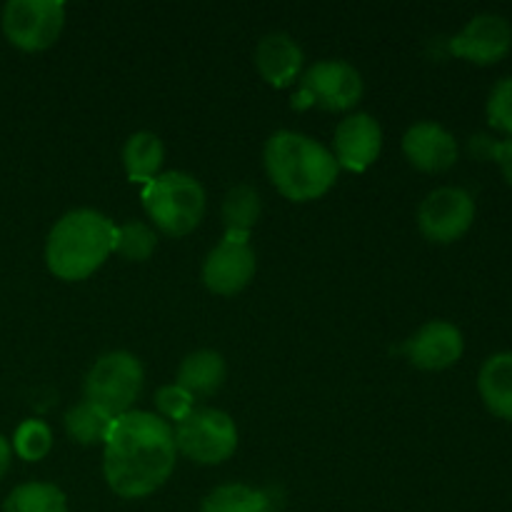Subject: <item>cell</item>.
I'll return each instance as SVG.
<instances>
[{
	"mask_svg": "<svg viewBox=\"0 0 512 512\" xmlns=\"http://www.w3.org/2000/svg\"><path fill=\"white\" fill-rule=\"evenodd\" d=\"M53 448V433L43 420H23L13 435V450L20 460L38 463Z\"/></svg>",
	"mask_w": 512,
	"mask_h": 512,
	"instance_id": "cb8c5ba5",
	"label": "cell"
},
{
	"mask_svg": "<svg viewBox=\"0 0 512 512\" xmlns=\"http://www.w3.org/2000/svg\"><path fill=\"white\" fill-rule=\"evenodd\" d=\"M363 75L345 60H320L300 80V100L325 110H348L363 98Z\"/></svg>",
	"mask_w": 512,
	"mask_h": 512,
	"instance_id": "9c48e42d",
	"label": "cell"
},
{
	"mask_svg": "<svg viewBox=\"0 0 512 512\" xmlns=\"http://www.w3.org/2000/svg\"><path fill=\"white\" fill-rule=\"evenodd\" d=\"M263 160L278 193L295 203L323 198L340 173L338 160L325 145L295 130L270 135Z\"/></svg>",
	"mask_w": 512,
	"mask_h": 512,
	"instance_id": "7a4b0ae2",
	"label": "cell"
},
{
	"mask_svg": "<svg viewBox=\"0 0 512 512\" xmlns=\"http://www.w3.org/2000/svg\"><path fill=\"white\" fill-rule=\"evenodd\" d=\"M335 160L340 168L363 173L383 150V128L368 113H353L335 128Z\"/></svg>",
	"mask_w": 512,
	"mask_h": 512,
	"instance_id": "7c38bea8",
	"label": "cell"
},
{
	"mask_svg": "<svg viewBox=\"0 0 512 512\" xmlns=\"http://www.w3.org/2000/svg\"><path fill=\"white\" fill-rule=\"evenodd\" d=\"M255 250L250 248L248 235L228 233L203 263V283L215 295H235L253 280Z\"/></svg>",
	"mask_w": 512,
	"mask_h": 512,
	"instance_id": "30bf717a",
	"label": "cell"
},
{
	"mask_svg": "<svg viewBox=\"0 0 512 512\" xmlns=\"http://www.w3.org/2000/svg\"><path fill=\"white\" fill-rule=\"evenodd\" d=\"M145 213L163 233L173 238L193 233L205 215V190L195 175L183 170L160 173L143 190Z\"/></svg>",
	"mask_w": 512,
	"mask_h": 512,
	"instance_id": "277c9868",
	"label": "cell"
},
{
	"mask_svg": "<svg viewBox=\"0 0 512 512\" xmlns=\"http://www.w3.org/2000/svg\"><path fill=\"white\" fill-rule=\"evenodd\" d=\"M478 390L493 415L512 420V353H495L483 363Z\"/></svg>",
	"mask_w": 512,
	"mask_h": 512,
	"instance_id": "2e32d148",
	"label": "cell"
},
{
	"mask_svg": "<svg viewBox=\"0 0 512 512\" xmlns=\"http://www.w3.org/2000/svg\"><path fill=\"white\" fill-rule=\"evenodd\" d=\"M512 45V28L498 13H480L450 40V50L458 58L478 65H493L508 55Z\"/></svg>",
	"mask_w": 512,
	"mask_h": 512,
	"instance_id": "8fae6325",
	"label": "cell"
},
{
	"mask_svg": "<svg viewBox=\"0 0 512 512\" xmlns=\"http://www.w3.org/2000/svg\"><path fill=\"white\" fill-rule=\"evenodd\" d=\"M175 448L200 465H220L238 448V428L228 413L195 408L173 428Z\"/></svg>",
	"mask_w": 512,
	"mask_h": 512,
	"instance_id": "8992f818",
	"label": "cell"
},
{
	"mask_svg": "<svg viewBox=\"0 0 512 512\" xmlns=\"http://www.w3.org/2000/svg\"><path fill=\"white\" fill-rule=\"evenodd\" d=\"M155 410H158V415L163 420H168V423L175 420V425H178L180 420H185L195 410V398L188 390L180 388L178 383L163 385L155 393Z\"/></svg>",
	"mask_w": 512,
	"mask_h": 512,
	"instance_id": "d4e9b609",
	"label": "cell"
},
{
	"mask_svg": "<svg viewBox=\"0 0 512 512\" xmlns=\"http://www.w3.org/2000/svg\"><path fill=\"white\" fill-rule=\"evenodd\" d=\"M0 23L15 48L45 50L63 33L65 5L60 0H10Z\"/></svg>",
	"mask_w": 512,
	"mask_h": 512,
	"instance_id": "52a82bcc",
	"label": "cell"
},
{
	"mask_svg": "<svg viewBox=\"0 0 512 512\" xmlns=\"http://www.w3.org/2000/svg\"><path fill=\"white\" fill-rule=\"evenodd\" d=\"M165 160L163 140L150 130H138L125 140L123 148V165L130 180L150 183L160 175V165Z\"/></svg>",
	"mask_w": 512,
	"mask_h": 512,
	"instance_id": "ac0fdd59",
	"label": "cell"
},
{
	"mask_svg": "<svg viewBox=\"0 0 512 512\" xmlns=\"http://www.w3.org/2000/svg\"><path fill=\"white\" fill-rule=\"evenodd\" d=\"M255 68L270 85L285 88L298 80L300 70H303V48L293 35L275 30V33L263 35L255 48Z\"/></svg>",
	"mask_w": 512,
	"mask_h": 512,
	"instance_id": "9a60e30c",
	"label": "cell"
},
{
	"mask_svg": "<svg viewBox=\"0 0 512 512\" xmlns=\"http://www.w3.org/2000/svg\"><path fill=\"white\" fill-rule=\"evenodd\" d=\"M158 248V235L150 228L148 223H140V220H128L125 225L115 228V245L113 250L123 260L130 263H143Z\"/></svg>",
	"mask_w": 512,
	"mask_h": 512,
	"instance_id": "603a6c76",
	"label": "cell"
},
{
	"mask_svg": "<svg viewBox=\"0 0 512 512\" xmlns=\"http://www.w3.org/2000/svg\"><path fill=\"white\" fill-rule=\"evenodd\" d=\"M403 153L410 163L425 173H443L458 160V143L453 133L433 120H420L410 125L403 135Z\"/></svg>",
	"mask_w": 512,
	"mask_h": 512,
	"instance_id": "5bb4252c",
	"label": "cell"
},
{
	"mask_svg": "<svg viewBox=\"0 0 512 512\" xmlns=\"http://www.w3.org/2000/svg\"><path fill=\"white\" fill-rule=\"evenodd\" d=\"M268 508L270 500L263 490L243 483H228L205 495L200 512H268Z\"/></svg>",
	"mask_w": 512,
	"mask_h": 512,
	"instance_id": "ffe728a7",
	"label": "cell"
},
{
	"mask_svg": "<svg viewBox=\"0 0 512 512\" xmlns=\"http://www.w3.org/2000/svg\"><path fill=\"white\" fill-rule=\"evenodd\" d=\"M488 123L500 133L512 135V75L500 78L490 90Z\"/></svg>",
	"mask_w": 512,
	"mask_h": 512,
	"instance_id": "484cf974",
	"label": "cell"
},
{
	"mask_svg": "<svg viewBox=\"0 0 512 512\" xmlns=\"http://www.w3.org/2000/svg\"><path fill=\"white\" fill-rule=\"evenodd\" d=\"M10 455H13V448H10L8 440L0 435V478H3L5 470L10 468Z\"/></svg>",
	"mask_w": 512,
	"mask_h": 512,
	"instance_id": "f1b7e54d",
	"label": "cell"
},
{
	"mask_svg": "<svg viewBox=\"0 0 512 512\" xmlns=\"http://www.w3.org/2000/svg\"><path fill=\"white\" fill-rule=\"evenodd\" d=\"M495 160H498L500 170H503L505 180L512 185V138L508 140H500L498 145H495Z\"/></svg>",
	"mask_w": 512,
	"mask_h": 512,
	"instance_id": "4316f807",
	"label": "cell"
},
{
	"mask_svg": "<svg viewBox=\"0 0 512 512\" xmlns=\"http://www.w3.org/2000/svg\"><path fill=\"white\" fill-rule=\"evenodd\" d=\"M495 140L488 138V135H475L473 138V150L480 155V158H493L495 155Z\"/></svg>",
	"mask_w": 512,
	"mask_h": 512,
	"instance_id": "83f0119b",
	"label": "cell"
},
{
	"mask_svg": "<svg viewBox=\"0 0 512 512\" xmlns=\"http://www.w3.org/2000/svg\"><path fill=\"white\" fill-rule=\"evenodd\" d=\"M3 512H68V500L53 483H25L8 495Z\"/></svg>",
	"mask_w": 512,
	"mask_h": 512,
	"instance_id": "7402d4cb",
	"label": "cell"
},
{
	"mask_svg": "<svg viewBox=\"0 0 512 512\" xmlns=\"http://www.w3.org/2000/svg\"><path fill=\"white\" fill-rule=\"evenodd\" d=\"M263 200L253 185H235L225 193L223 198V223L228 233L233 235H250L255 223L260 220Z\"/></svg>",
	"mask_w": 512,
	"mask_h": 512,
	"instance_id": "d6986e66",
	"label": "cell"
},
{
	"mask_svg": "<svg viewBox=\"0 0 512 512\" xmlns=\"http://www.w3.org/2000/svg\"><path fill=\"white\" fill-rule=\"evenodd\" d=\"M115 418H110L108 413H103L100 408H95L88 400H80L78 405L65 413V430H68L70 438L80 445H95L105 443L113 430Z\"/></svg>",
	"mask_w": 512,
	"mask_h": 512,
	"instance_id": "44dd1931",
	"label": "cell"
},
{
	"mask_svg": "<svg viewBox=\"0 0 512 512\" xmlns=\"http://www.w3.org/2000/svg\"><path fill=\"white\" fill-rule=\"evenodd\" d=\"M403 350L415 368L445 370L458 363L465 350V340L463 333L448 320H430L405 340Z\"/></svg>",
	"mask_w": 512,
	"mask_h": 512,
	"instance_id": "4fadbf2b",
	"label": "cell"
},
{
	"mask_svg": "<svg viewBox=\"0 0 512 512\" xmlns=\"http://www.w3.org/2000/svg\"><path fill=\"white\" fill-rule=\"evenodd\" d=\"M475 220V200L468 190L445 188L433 190L425 195L418 210V225L420 233L430 240V243L448 245L463 238L470 230Z\"/></svg>",
	"mask_w": 512,
	"mask_h": 512,
	"instance_id": "ba28073f",
	"label": "cell"
},
{
	"mask_svg": "<svg viewBox=\"0 0 512 512\" xmlns=\"http://www.w3.org/2000/svg\"><path fill=\"white\" fill-rule=\"evenodd\" d=\"M225 358L215 350H195V353L185 355V360L178 368V380L175 383L180 388L188 390L193 398H205L220 390L225 383Z\"/></svg>",
	"mask_w": 512,
	"mask_h": 512,
	"instance_id": "e0dca14e",
	"label": "cell"
},
{
	"mask_svg": "<svg viewBox=\"0 0 512 512\" xmlns=\"http://www.w3.org/2000/svg\"><path fill=\"white\" fill-rule=\"evenodd\" d=\"M175 458L173 425L148 410H130L115 418L105 440L103 473L115 495L138 500L168 483Z\"/></svg>",
	"mask_w": 512,
	"mask_h": 512,
	"instance_id": "6da1fadb",
	"label": "cell"
},
{
	"mask_svg": "<svg viewBox=\"0 0 512 512\" xmlns=\"http://www.w3.org/2000/svg\"><path fill=\"white\" fill-rule=\"evenodd\" d=\"M143 363L128 350H110L100 355L85 375V400L108 413L110 418L130 413L143 393Z\"/></svg>",
	"mask_w": 512,
	"mask_h": 512,
	"instance_id": "5b68a950",
	"label": "cell"
},
{
	"mask_svg": "<svg viewBox=\"0 0 512 512\" xmlns=\"http://www.w3.org/2000/svg\"><path fill=\"white\" fill-rule=\"evenodd\" d=\"M115 245V225L108 215L93 208L65 213L50 228L45 243V263L60 280H85L108 260Z\"/></svg>",
	"mask_w": 512,
	"mask_h": 512,
	"instance_id": "3957f363",
	"label": "cell"
}]
</instances>
